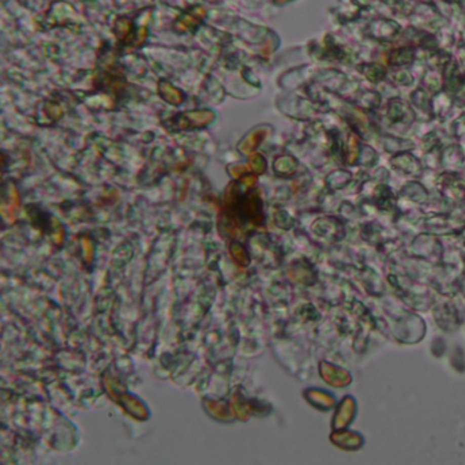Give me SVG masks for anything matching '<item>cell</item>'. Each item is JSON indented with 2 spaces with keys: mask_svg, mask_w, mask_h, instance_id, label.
Segmentation results:
<instances>
[{
  "mask_svg": "<svg viewBox=\"0 0 465 465\" xmlns=\"http://www.w3.org/2000/svg\"><path fill=\"white\" fill-rule=\"evenodd\" d=\"M160 92H161V96H163L167 101L171 102V104H180V102H182V93H180L177 89H175L173 86L167 84V82L160 85Z\"/></svg>",
  "mask_w": 465,
  "mask_h": 465,
  "instance_id": "obj_1",
  "label": "cell"
}]
</instances>
